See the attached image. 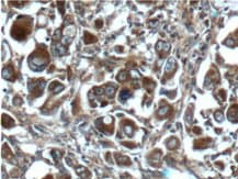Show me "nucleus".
<instances>
[{"label":"nucleus","mask_w":238,"mask_h":179,"mask_svg":"<svg viewBox=\"0 0 238 179\" xmlns=\"http://www.w3.org/2000/svg\"><path fill=\"white\" fill-rule=\"evenodd\" d=\"M32 30V19L29 17H21L14 22L11 35L18 41H22L30 34Z\"/></svg>","instance_id":"f257e3e1"},{"label":"nucleus","mask_w":238,"mask_h":179,"mask_svg":"<svg viewBox=\"0 0 238 179\" xmlns=\"http://www.w3.org/2000/svg\"><path fill=\"white\" fill-rule=\"evenodd\" d=\"M29 62H30L31 68H33L34 70H43L50 62L48 54L45 50L39 48L31 55Z\"/></svg>","instance_id":"f03ea898"},{"label":"nucleus","mask_w":238,"mask_h":179,"mask_svg":"<svg viewBox=\"0 0 238 179\" xmlns=\"http://www.w3.org/2000/svg\"><path fill=\"white\" fill-rule=\"evenodd\" d=\"M44 87H45V81H44V79L30 80L29 88H30V91H31V93H32V96L33 97L41 96L42 92H43Z\"/></svg>","instance_id":"7ed1b4c3"},{"label":"nucleus","mask_w":238,"mask_h":179,"mask_svg":"<svg viewBox=\"0 0 238 179\" xmlns=\"http://www.w3.org/2000/svg\"><path fill=\"white\" fill-rule=\"evenodd\" d=\"M227 118L231 120V122H238V106L237 104H234L231 106L228 110L227 113Z\"/></svg>","instance_id":"20e7f679"},{"label":"nucleus","mask_w":238,"mask_h":179,"mask_svg":"<svg viewBox=\"0 0 238 179\" xmlns=\"http://www.w3.org/2000/svg\"><path fill=\"white\" fill-rule=\"evenodd\" d=\"M2 75H4V78L7 80H14L16 79V73H14L13 67L9 65L4 69L2 72Z\"/></svg>","instance_id":"39448f33"},{"label":"nucleus","mask_w":238,"mask_h":179,"mask_svg":"<svg viewBox=\"0 0 238 179\" xmlns=\"http://www.w3.org/2000/svg\"><path fill=\"white\" fill-rule=\"evenodd\" d=\"M2 125H4V128H7V129H10V128H12V126L14 125V121L11 119L9 116L4 114V116H2Z\"/></svg>","instance_id":"423d86ee"},{"label":"nucleus","mask_w":238,"mask_h":179,"mask_svg":"<svg viewBox=\"0 0 238 179\" xmlns=\"http://www.w3.org/2000/svg\"><path fill=\"white\" fill-rule=\"evenodd\" d=\"M63 89H64V86L60 83H57V81H53L50 86V90L53 93L60 92V91H62Z\"/></svg>","instance_id":"0eeeda50"},{"label":"nucleus","mask_w":238,"mask_h":179,"mask_svg":"<svg viewBox=\"0 0 238 179\" xmlns=\"http://www.w3.org/2000/svg\"><path fill=\"white\" fill-rule=\"evenodd\" d=\"M175 69H176V62H175V60L170 58V60H169V62H168V64H167V66H166L165 72H166V74H167L168 76H170L169 74H172L173 72H175Z\"/></svg>","instance_id":"6e6552de"},{"label":"nucleus","mask_w":238,"mask_h":179,"mask_svg":"<svg viewBox=\"0 0 238 179\" xmlns=\"http://www.w3.org/2000/svg\"><path fill=\"white\" fill-rule=\"evenodd\" d=\"M115 158H116V160H118V163L121 164V165H129V164H131V159L124 155H121V154H120V155L119 154H116Z\"/></svg>","instance_id":"1a4fd4ad"},{"label":"nucleus","mask_w":238,"mask_h":179,"mask_svg":"<svg viewBox=\"0 0 238 179\" xmlns=\"http://www.w3.org/2000/svg\"><path fill=\"white\" fill-rule=\"evenodd\" d=\"M170 113H171V107H169V106L162 107V108H160V109L158 110L159 116H169Z\"/></svg>","instance_id":"9d476101"},{"label":"nucleus","mask_w":238,"mask_h":179,"mask_svg":"<svg viewBox=\"0 0 238 179\" xmlns=\"http://www.w3.org/2000/svg\"><path fill=\"white\" fill-rule=\"evenodd\" d=\"M178 145H179L178 139H175V137H172V139H168V141H167V147H168L169 149L177 148V147H178Z\"/></svg>","instance_id":"9b49d317"},{"label":"nucleus","mask_w":238,"mask_h":179,"mask_svg":"<svg viewBox=\"0 0 238 179\" xmlns=\"http://www.w3.org/2000/svg\"><path fill=\"white\" fill-rule=\"evenodd\" d=\"M83 39H85V43H86V44L93 43V42H96V41H97V37H93L92 34H90L89 32H85Z\"/></svg>","instance_id":"f8f14e48"},{"label":"nucleus","mask_w":238,"mask_h":179,"mask_svg":"<svg viewBox=\"0 0 238 179\" xmlns=\"http://www.w3.org/2000/svg\"><path fill=\"white\" fill-rule=\"evenodd\" d=\"M131 97V91L129 90H127V89H124V90H122L121 92H120V96H119V99L121 100V101H125V100H127Z\"/></svg>","instance_id":"ddd939ff"},{"label":"nucleus","mask_w":238,"mask_h":179,"mask_svg":"<svg viewBox=\"0 0 238 179\" xmlns=\"http://www.w3.org/2000/svg\"><path fill=\"white\" fill-rule=\"evenodd\" d=\"M116 78H118L119 81H126V80L129 79V72H127V70H122V72H120Z\"/></svg>","instance_id":"4468645a"},{"label":"nucleus","mask_w":238,"mask_h":179,"mask_svg":"<svg viewBox=\"0 0 238 179\" xmlns=\"http://www.w3.org/2000/svg\"><path fill=\"white\" fill-rule=\"evenodd\" d=\"M145 81V87H146V89L148 90L149 92L150 91H152V89L155 88V83L152 81V80H150V79H145L144 80Z\"/></svg>","instance_id":"2eb2a0df"},{"label":"nucleus","mask_w":238,"mask_h":179,"mask_svg":"<svg viewBox=\"0 0 238 179\" xmlns=\"http://www.w3.org/2000/svg\"><path fill=\"white\" fill-rule=\"evenodd\" d=\"M208 142H211V139H200V141H196V142L194 143L195 145H199V144H202L201 145V148H203V147H206V146L208 145Z\"/></svg>","instance_id":"dca6fc26"},{"label":"nucleus","mask_w":238,"mask_h":179,"mask_svg":"<svg viewBox=\"0 0 238 179\" xmlns=\"http://www.w3.org/2000/svg\"><path fill=\"white\" fill-rule=\"evenodd\" d=\"M215 118L217 121H222L223 120V113L221 111H217V112H215Z\"/></svg>","instance_id":"f3484780"},{"label":"nucleus","mask_w":238,"mask_h":179,"mask_svg":"<svg viewBox=\"0 0 238 179\" xmlns=\"http://www.w3.org/2000/svg\"><path fill=\"white\" fill-rule=\"evenodd\" d=\"M217 97L219 98V100H221V101H224V100H225V91H224V90H221V91L218 92Z\"/></svg>","instance_id":"a211bd4d"},{"label":"nucleus","mask_w":238,"mask_h":179,"mask_svg":"<svg viewBox=\"0 0 238 179\" xmlns=\"http://www.w3.org/2000/svg\"><path fill=\"white\" fill-rule=\"evenodd\" d=\"M102 24H103V23H102V21H101V20H98V21H97V22H96V27H97V28H101V27H102Z\"/></svg>","instance_id":"6ab92c4d"},{"label":"nucleus","mask_w":238,"mask_h":179,"mask_svg":"<svg viewBox=\"0 0 238 179\" xmlns=\"http://www.w3.org/2000/svg\"><path fill=\"white\" fill-rule=\"evenodd\" d=\"M237 160H238V156H237Z\"/></svg>","instance_id":"aec40b11"}]
</instances>
